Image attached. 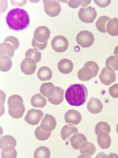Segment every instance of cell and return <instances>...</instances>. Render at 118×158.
Wrapping results in <instances>:
<instances>
[{"instance_id": "cell-1", "label": "cell", "mask_w": 118, "mask_h": 158, "mask_svg": "<svg viewBox=\"0 0 118 158\" xmlns=\"http://www.w3.org/2000/svg\"><path fill=\"white\" fill-rule=\"evenodd\" d=\"M6 20L9 28L14 31L25 30L30 24V18L28 12L26 10L19 8L10 10Z\"/></svg>"}, {"instance_id": "cell-2", "label": "cell", "mask_w": 118, "mask_h": 158, "mask_svg": "<svg viewBox=\"0 0 118 158\" xmlns=\"http://www.w3.org/2000/svg\"><path fill=\"white\" fill-rule=\"evenodd\" d=\"M88 90L87 87L81 84H74L68 88L65 94L67 102L72 106H83L87 101Z\"/></svg>"}, {"instance_id": "cell-3", "label": "cell", "mask_w": 118, "mask_h": 158, "mask_svg": "<svg viewBox=\"0 0 118 158\" xmlns=\"http://www.w3.org/2000/svg\"><path fill=\"white\" fill-rule=\"evenodd\" d=\"M8 111L9 114L13 118H21L25 112V106L21 96L14 94L10 96L8 99Z\"/></svg>"}, {"instance_id": "cell-4", "label": "cell", "mask_w": 118, "mask_h": 158, "mask_svg": "<svg viewBox=\"0 0 118 158\" xmlns=\"http://www.w3.org/2000/svg\"><path fill=\"white\" fill-rule=\"evenodd\" d=\"M94 36L91 32L88 31H83L79 32L76 36V41L83 48L91 47L94 43Z\"/></svg>"}, {"instance_id": "cell-5", "label": "cell", "mask_w": 118, "mask_h": 158, "mask_svg": "<svg viewBox=\"0 0 118 158\" xmlns=\"http://www.w3.org/2000/svg\"><path fill=\"white\" fill-rule=\"evenodd\" d=\"M97 16L96 10L92 7L81 8L78 13V17L80 21L85 23H92Z\"/></svg>"}, {"instance_id": "cell-6", "label": "cell", "mask_w": 118, "mask_h": 158, "mask_svg": "<svg viewBox=\"0 0 118 158\" xmlns=\"http://www.w3.org/2000/svg\"><path fill=\"white\" fill-rule=\"evenodd\" d=\"M44 10L47 15L51 17L58 16L61 11V6L58 1L43 0Z\"/></svg>"}, {"instance_id": "cell-7", "label": "cell", "mask_w": 118, "mask_h": 158, "mask_svg": "<svg viewBox=\"0 0 118 158\" xmlns=\"http://www.w3.org/2000/svg\"><path fill=\"white\" fill-rule=\"evenodd\" d=\"M69 43L66 37L63 36H57L51 41V47L55 52L62 53L67 50Z\"/></svg>"}, {"instance_id": "cell-8", "label": "cell", "mask_w": 118, "mask_h": 158, "mask_svg": "<svg viewBox=\"0 0 118 158\" xmlns=\"http://www.w3.org/2000/svg\"><path fill=\"white\" fill-rule=\"evenodd\" d=\"M44 114L42 111L31 109L25 116V121L30 125H37L41 121Z\"/></svg>"}, {"instance_id": "cell-9", "label": "cell", "mask_w": 118, "mask_h": 158, "mask_svg": "<svg viewBox=\"0 0 118 158\" xmlns=\"http://www.w3.org/2000/svg\"><path fill=\"white\" fill-rule=\"evenodd\" d=\"M50 30L47 27H38L34 31L33 38L38 42L45 43L47 42L49 38H50Z\"/></svg>"}, {"instance_id": "cell-10", "label": "cell", "mask_w": 118, "mask_h": 158, "mask_svg": "<svg viewBox=\"0 0 118 158\" xmlns=\"http://www.w3.org/2000/svg\"><path fill=\"white\" fill-rule=\"evenodd\" d=\"M99 79L102 85H110L116 81V75L115 71H111L106 67L103 68L99 75Z\"/></svg>"}, {"instance_id": "cell-11", "label": "cell", "mask_w": 118, "mask_h": 158, "mask_svg": "<svg viewBox=\"0 0 118 158\" xmlns=\"http://www.w3.org/2000/svg\"><path fill=\"white\" fill-rule=\"evenodd\" d=\"M36 63L30 58H25L21 64V69L22 72L26 75H31L35 73L36 70Z\"/></svg>"}, {"instance_id": "cell-12", "label": "cell", "mask_w": 118, "mask_h": 158, "mask_svg": "<svg viewBox=\"0 0 118 158\" xmlns=\"http://www.w3.org/2000/svg\"><path fill=\"white\" fill-rule=\"evenodd\" d=\"M81 119L80 113L75 110H68L65 115V120L68 124L77 125L81 121Z\"/></svg>"}, {"instance_id": "cell-13", "label": "cell", "mask_w": 118, "mask_h": 158, "mask_svg": "<svg viewBox=\"0 0 118 158\" xmlns=\"http://www.w3.org/2000/svg\"><path fill=\"white\" fill-rule=\"evenodd\" d=\"M57 126V121L53 115L45 114V117L42 120L40 127L43 130L47 132H51L55 129Z\"/></svg>"}, {"instance_id": "cell-14", "label": "cell", "mask_w": 118, "mask_h": 158, "mask_svg": "<svg viewBox=\"0 0 118 158\" xmlns=\"http://www.w3.org/2000/svg\"><path fill=\"white\" fill-rule=\"evenodd\" d=\"M87 110L92 114H98L102 111L103 105L101 101L96 98H91L87 103Z\"/></svg>"}, {"instance_id": "cell-15", "label": "cell", "mask_w": 118, "mask_h": 158, "mask_svg": "<svg viewBox=\"0 0 118 158\" xmlns=\"http://www.w3.org/2000/svg\"><path fill=\"white\" fill-rule=\"evenodd\" d=\"M64 94L65 91L62 88L58 86L55 87V93L51 96L48 98V101L53 105H59L63 102L64 100Z\"/></svg>"}, {"instance_id": "cell-16", "label": "cell", "mask_w": 118, "mask_h": 158, "mask_svg": "<svg viewBox=\"0 0 118 158\" xmlns=\"http://www.w3.org/2000/svg\"><path fill=\"white\" fill-rule=\"evenodd\" d=\"M73 68V64L72 61L68 59H62L58 63V71L61 73L67 75L70 73Z\"/></svg>"}, {"instance_id": "cell-17", "label": "cell", "mask_w": 118, "mask_h": 158, "mask_svg": "<svg viewBox=\"0 0 118 158\" xmlns=\"http://www.w3.org/2000/svg\"><path fill=\"white\" fill-rule=\"evenodd\" d=\"M87 141V137L80 133H76L70 138L71 146L75 150H80L81 145Z\"/></svg>"}, {"instance_id": "cell-18", "label": "cell", "mask_w": 118, "mask_h": 158, "mask_svg": "<svg viewBox=\"0 0 118 158\" xmlns=\"http://www.w3.org/2000/svg\"><path fill=\"white\" fill-rule=\"evenodd\" d=\"M97 142L102 149H108L111 145V138L108 133L102 132L97 136Z\"/></svg>"}, {"instance_id": "cell-19", "label": "cell", "mask_w": 118, "mask_h": 158, "mask_svg": "<svg viewBox=\"0 0 118 158\" xmlns=\"http://www.w3.org/2000/svg\"><path fill=\"white\" fill-rule=\"evenodd\" d=\"M41 94L44 97L49 98L51 97L55 91V86H54L52 82L43 83L41 85L39 88Z\"/></svg>"}, {"instance_id": "cell-20", "label": "cell", "mask_w": 118, "mask_h": 158, "mask_svg": "<svg viewBox=\"0 0 118 158\" xmlns=\"http://www.w3.org/2000/svg\"><path fill=\"white\" fill-rule=\"evenodd\" d=\"M77 77L81 81H88L93 77V73L91 69L86 66L83 65V67L77 73Z\"/></svg>"}, {"instance_id": "cell-21", "label": "cell", "mask_w": 118, "mask_h": 158, "mask_svg": "<svg viewBox=\"0 0 118 158\" xmlns=\"http://www.w3.org/2000/svg\"><path fill=\"white\" fill-rule=\"evenodd\" d=\"M77 132H78V129L77 128V127L71 125V124L66 125L62 127L61 135L62 140H66L68 138H70L72 135L76 134V133H77Z\"/></svg>"}, {"instance_id": "cell-22", "label": "cell", "mask_w": 118, "mask_h": 158, "mask_svg": "<svg viewBox=\"0 0 118 158\" xmlns=\"http://www.w3.org/2000/svg\"><path fill=\"white\" fill-rule=\"evenodd\" d=\"M15 48L12 44L3 42L0 44V54L1 56H7L10 57H13L14 54Z\"/></svg>"}, {"instance_id": "cell-23", "label": "cell", "mask_w": 118, "mask_h": 158, "mask_svg": "<svg viewBox=\"0 0 118 158\" xmlns=\"http://www.w3.org/2000/svg\"><path fill=\"white\" fill-rule=\"evenodd\" d=\"M46 98L43 95L37 94L32 96L31 99V105L37 108H43L47 104Z\"/></svg>"}, {"instance_id": "cell-24", "label": "cell", "mask_w": 118, "mask_h": 158, "mask_svg": "<svg viewBox=\"0 0 118 158\" xmlns=\"http://www.w3.org/2000/svg\"><path fill=\"white\" fill-rule=\"evenodd\" d=\"M106 31L112 36H118V19L114 18L108 21L106 26Z\"/></svg>"}, {"instance_id": "cell-25", "label": "cell", "mask_w": 118, "mask_h": 158, "mask_svg": "<svg viewBox=\"0 0 118 158\" xmlns=\"http://www.w3.org/2000/svg\"><path fill=\"white\" fill-rule=\"evenodd\" d=\"M52 77L53 73L51 69L47 67H41L37 72V77L41 81L50 80Z\"/></svg>"}, {"instance_id": "cell-26", "label": "cell", "mask_w": 118, "mask_h": 158, "mask_svg": "<svg viewBox=\"0 0 118 158\" xmlns=\"http://www.w3.org/2000/svg\"><path fill=\"white\" fill-rule=\"evenodd\" d=\"M13 63L9 56H1L0 57V70L2 72H7L11 69Z\"/></svg>"}, {"instance_id": "cell-27", "label": "cell", "mask_w": 118, "mask_h": 158, "mask_svg": "<svg viewBox=\"0 0 118 158\" xmlns=\"http://www.w3.org/2000/svg\"><path fill=\"white\" fill-rule=\"evenodd\" d=\"M80 150L81 154H87L90 156L94 154L96 150L95 146L87 141L83 143L80 147Z\"/></svg>"}, {"instance_id": "cell-28", "label": "cell", "mask_w": 118, "mask_h": 158, "mask_svg": "<svg viewBox=\"0 0 118 158\" xmlns=\"http://www.w3.org/2000/svg\"><path fill=\"white\" fill-rule=\"evenodd\" d=\"M110 20V18L108 16H101L98 18V21L96 22V27L97 30L100 32L106 33V26L108 21Z\"/></svg>"}, {"instance_id": "cell-29", "label": "cell", "mask_w": 118, "mask_h": 158, "mask_svg": "<svg viewBox=\"0 0 118 158\" xmlns=\"http://www.w3.org/2000/svg\"><path fill=\"white\" fill-rule=\"evenodd\" d=\"M8 146L15 147L17 146V141L15 138L9 135L2 136L1 138V141H0V148L2 150L3 148Z\"/></svg>"}, {"instance_id": "cell-30", "label": "cell", "mask_w": 118, "mask_h": 158, "mask_svg": "<svg viewBox=\"0 0 118 158\" xmlns=\"http://www.w3.org/2000/svg\"><path fill=\"white\" fill-rule=\"evenodd\" d=\"M51 156V152L48 148L45 146H40L37 148L34 152L33 157L35 158H49Z\"/></svg>"}, {"instance_id": "cell-31", "label": "cell", "mask_w": 118, "mask_h": 158, "mask_svg": "<svg viewBox=\"0 0 118 158\" xmlns=\"http://www.w3.org/2000/svg\"><path fill=\"white\" fill-rule=\"evenodd\" d=\"M17 152L14 146H8L3 148L2 150V158H16Z\"/></svg>"}, {"instance_id": "cell-32", "label": "cell", "mask_w": 118, "mask_h": 158, "mask_svg": "<svg viewBox=\"0 0 118 158\" xmlns=\"http://www.w3.org/2000/svg\"><path fill=\"white\" fill-rule=\"evenodd\" d=\"M105 65L106 67L111 71H118V56H110L106 59Z\"/></svg>"}, {"instance_id": "cell-33", "label": "cell", "mask_w": 118, "mask_h": 158, "mask_svg": "<svg viewBox=\"0 0 118 158\" xmlns=\"http://www.w3.org/2000/svg\"><path fill=\"white\" fill-rule=\"evenodd\" d=\"M95 134L97 136L99 135L100 132H106L108 133V134H110L111 131V128H110V126L108 123L104 122V121H100L96 124L95 128Z\"/></svg>"}, {"instance_id": "cell-34", "label": "cell", "mask_w": 118, "mask_h": 158, "mask_svg": "<svg viewBox=\"0 0 118 158\" xmlns=\"http://www.w3.org/2000/svg\"><path fill=\"white\" fill-rule=\"evenodd\" d=\"M26 57L32 59L33 60L36 61V63H39L41 61V53L39 52L38 50L36 49L30 48L28 49L25 53Z\"/></svg>"}, {"instance_id": "cell-35", "label": "cell", "mask_w": 118, "mask_h": 158, "mask_svg": "<svg viewBox=\"0 0 118 158\" xmlns=\"http://www.w3.org/2000/svg\"><path fill=\"white\" fill-rule=\"evenodd\" d=\"M51 132H47L43 130L41 127L39 126L37 127L35 131V136L37 140L44 141L49 139V138L51 136Z\"/></svg>"}, {"instance_id": "cell-36", "label": "cell", "mask_w": 118, "mask_h": 158, "mask_svg": "<svg viewBox=\"0 0 118 158\" xmlns=\"http://www.w3.org/2000/svg\"><path fill=\"white\" fill-rule=\"evenodd\" d=\"M84 66L89 67L91 69L93 73V77H95L97 75L98 71H99V67H98V64L95 61H88L84 64Z\"/></svg>"}, {"instance_id": "cell-37", "label": "cell", "mask_w": 118, "mask_h": 158, "mask_svg": "<svg viewBox=\"0 0 118 158\" xmlns=\"http://www.w3.org/2000/svg\"><path fill=\"white\" fill-rule=\"evenodd\" d=\"M32 46L34 49H37V50H43L47 46V42L45 43H40L37 42L35 39L33 38L32 41Z\"/></svg>"}, {"instance_id": "cell-38", "label": "cell", "mask_w": 118, "mask_h": 158, "mask_svg": "<svg viewBox=\"0 0 118 158\" xmlns=\"http://www.w3.org/2000/svg\"><path fill=\"white\" fill-rule=\"evenodd\" d=\"M4 42H7V43L12 44V45L14 47V48H15V49H18V48L19 47L18 40L16 37L13 36H7L6 39L4 40Z\"/></svg>"}, {"instance_id": "cell-39", "label": "cell", "mask_w": 118, "mask_h": 158, "mask_svg": "<svg viewBox=\"0 0 118 158\" xmlns=\"http://www.w3.org/2000/svg\"><path fill=\"white\" fill-rule=\"evenodd\" d=\"M110 95L114 98H118V84H115L109 88Z\"/></svg>"}, {"instance_id": "cell-40", "label": "cell", "mask_w": 118, "mask_h": 158, "mask_svg": "<svg viewBox=\"0 0 118 158\" xmlns=\"http://www.w3.org/2000/svg\"><path fill=\"white\" fill-rule=\"evenodd\" d=\"M94 2L100 7H106L111 3L110 0H105V1H99V0H95Z\"/></svg>"}, {"instance_id": "cell-41", "label": "cell", "mask_w": 118, "mask_h": 158, "mask_svg": "<svg viewBox=\"0 0 118 158\" xmlns=\"http://www.w3.org/2000/svg\"><path fill=\"white\" fill-rule=\"evenodd\" d=\"M69 7H70L73 9L77 8L79 6L81 5L82 1H70L67 2Z\"/></svg>"}, {"instance_id": "cell-42", "label": "cell", "mask_w": 118, "mask_h": 158, "mask_svg": "<svg viewBox=\"0 0 118 158\" xmlns=\"http://www.w3.org/2000/svg\"><path fill=\"white\" fill-rule=\"evenodd\" d=\"M91 3V1H82V3H81V6L83 7H86L87 6H88V4H89Z\"/></svg>"}, {"instance_id": "cell-43", "label": "cell", "mask_w": 118, "mask_h": 158, "mask_svg": "<svg viewBox=\"0 0 118 158\" xmlns=\"http://www.w3.org/2000/svg\"><path fill=\"white\" fill-rule=\"evenodd\" d=\"M114 54L116 56H118V46H116L114 49Z\"/></svg>"}, {"instance_id": "cell-44", "label": "cell", "mask_w": 118, "mask_h": 158, "mask_svg": "<svg viewBox=\"0 0 118 158\" xmlns=\"http://www.w3.org/2000/svg\"><path fill=\"white\" fill-rule=\"evenodd\" d=\"M116 131H117V134H118V124L117 125V127H116Z\"/></svg>"}]
</instances>
